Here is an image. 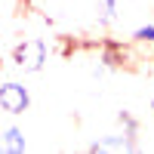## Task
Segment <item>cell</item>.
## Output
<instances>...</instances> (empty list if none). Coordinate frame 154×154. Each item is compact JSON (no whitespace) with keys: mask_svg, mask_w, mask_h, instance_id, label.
<instances>
[{"mask_svg":"<svg viewBox=\"0 0 154 154\" xmlns=\"http://www.w3.org/2000/svg\"><path fill=\"white\" fill-rule=\"evenodd\" d=\"M3 148L6 151H25V136L19 133V130H3Z\"/></svg>","mask_w":154,"mask_h":154,"instance_id":"3","label":"cell"},{"mask_svg":"<svg viewBox=\"0 0 154 154\" xmlns=\"http://www.w3.org/2000/svg\"><path fill=\"white\" fill-rule=\"evenodd\" d=\"M136 37H139V40H154V25H145V28H139V31H136Z\"/></svg>","mask_w":154,"mask_h":154,"instance_id":"5","label":"cell"},{"mask_svg":"<svg viewBox=\"0 0 154 154\" xmlns=\"http://www.w3.org/2000/svg\"><path fill=\"white\" fill-rule=\"evenodd\" d=\"M0 108L6 114H22L28 108V89L19 83H3L0 86Z\"/></svg>","mask_w":154,"mask_h":154,"instance_id":"2","label":"cell"},{"mask_svg":"<svg viewBox=\"0 0 154 154\" xmlns=\"http://www.w3.org/2000/svg\"><path fill=\"white\" fill-rule=\"evenodd\" d=\"M46 62V46L43 40H25L19 49H16V65L22 71H40Z\"/></svg>","mask_w":154,"mask_h":154,"instance_id":"1","label":"cell"},{"mask_svg":"<svg viewBox=\"0 0 154 154\" xmlns=\"http://www.w3.org/2000/svg\"><path fill=\"white\" fill-rule=\"evenodd\" d=\"M114 16H117V0H99V19L111 22Z\"/></svg>","mask_w":154,"mask_h":154,"instance_id":"4","label":"cell"}]
</instances>
